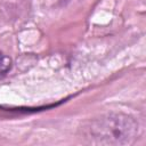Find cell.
<instances>
[{
  "instance_id": "cell-1",
  "label": "cell",
  "mask_w": 146,
  "mask_h": 146,
  "mask_svg": "<svg viewBox=\"0 0 146 146\" xmlns=\"http://www.w3.org/2000/svg\"><path fill=\"white\" fill-rule=\"evenodd\" d=\"M139 135L137 120L124 113L110 112L88 120L80 128V138L91 145L125 146Z\"/></svg>"
},
{
  "instance_id": "cell-2",
  "label": "cell",
  "mask_w": 146,
  "mask_h": 146,
  "mask_svg": "<svg viewBox=\"0 0 146 146\" xmlns=\"http://www.w3.org/2000/svg\"><path fill=\"white\" fill-rule=\"evenodd\" d=\"M10 67H11V59L6 55L0 54V78L5 76L10 70Z\"/></svg>"
}]
</instances>
